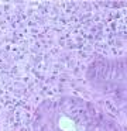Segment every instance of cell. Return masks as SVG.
<instances>
[{"label": "cell", "instance_id": "obj_1", "mask_svg": "<svg viewBox=\"0 0 127 131\" xmlns=\"http://www.w3.org/2000/svg\"><path fill=\"white\" fill-rule=\"evenodd\" d=\"M33 131H121V127L97 104L65 94L40 103Z\"/></svg>", "mask_w": 127, "mask_h": 131}, {"label": "cell", "instance_id": "obj_2", "mask_svg": "<svg viewBox=\"0 0 127 131\" xmlns=\"http://www.w3.org/2000/svg\"><path fill=\"white\" fill-rule=\"evenodd\" d=\"M86 78L95 90L107 96L124 97L126 92V59L96 57L89 63Z\"/></svg>", "mask_w": 127, "mask_h": 131}]
</instances>
